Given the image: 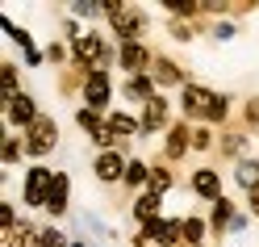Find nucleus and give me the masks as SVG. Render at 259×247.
I'll list each match as a JSON object with an SVG mask.
<instances>
[{
	"label": "nucleus",
	"instance_id": "1",
	"mask_svg": "<svg viewBox=\"0 0 259 247\" xmlns=\"http://www.w3.org/2000/svg\"><path fill=\"white\" fill-rule=\"evenodd\" d=\"M51 185H55V176L46 172V168H34L29 180H25V201H29V205H42L46 197H51Z\"/></svg>",
	"mask_w": 259,
	"mask_h": 247
},
{
	"label": "nucleus",
	"instance_id": "2",
	"mask_svg": "<svg viewBox=\"0 0 259 247\" xmlns=\"http://www.w3.org/2000/svg\"><path fill=\"white\" fill-rule=\"evenodd\" d=\"M51 147H55V126L46 118H38L34 126H29V151L42 155V151H51Z\"/></svg>",
	"mask_w": 259,
	"mask_h": 247
},
{
	"label": "nucleus",
	"instance_id": "3",
	"mask_svg": "<svg viewBox=\"0 0 259 247\" xmlns=\"http://www.w3.org/2000/svg\"><path fill=\"white\" fill-rule=\"evenodd\" d=\"M9 118H13V122H25V126H34V122H38L34 101H29V96H13V101H9Z\"/></svg>",
	"mask_w": 259,
	"mask_h": 247
},
{
	"label": "nucleus",
	"instance_id": "4",
	"mask_svg": "<svg viewBox=\"0 0 259 247\" xmlns=\"http://www.w3.org/2000/svg\"><path fill=\"white\" fill-rule=\"evenodd\" d=\"M109 101V80L105 72H92L88 76V105H105Z\"/></svg>",
	"mask_w": 259,
	"mask_h": 247
},
{
	"label": "nucleus",
	"instance_id": "5",
	"mask_svg": "<svg viewBox=\"0 0 259 247\" xmlns=\"http://www.w3.org/2000/svg\"><path fill=\"white\" fill-rule=\"evenodd\" d=\"M75 55L84 59V63H96V59L105 55V46H101V38H96V34H84V38L75 42Z\"/></svg>",
	"mask_w": 259,
	"mask_h": 247
},
{
	"label": "nucleus",
	"instance_id": "6",
	"mask_svg": "<svg viewBox=\"0 0 259 247\" xmlns=\"http://www.w3.org/2000/svg\"><path fill=\"white\" fill-rule=\"evenodd\" d=\"M46 209H55V214H63V209H67V176H55L51 197H46Z\"/></svg>",
	"mask_w": 259,
	"mask_h": 247
},
{
	"label": "nucleus",
	"instance_id": "7",
	"mask_svg": "<svg viewBox=\"0 0 259 247\" xmlns=\"http://www.w3.org/2000/svg\"><path fill=\"white\" fill-rule=\"evenodd\" d=\"M209 105H213V96H209V92H201V88H188L184 92V109H192V113H209Z\"/></svg>",
	"mask_w": 259,
	"mask_h": 247
},
{
	"label": "nucleus",
	"instance_id": "8",
	"mask_svg": "<svg viewBox=\"0 0 259 247\" xmlns=\"http://www.w3.org/2000/svg\"><path fill=\"white\" fill-rule=\"evenodd\" d=\"M147 230H151V235H155L159 243H176V239H180V230H184V226H176V222H151Z\"/></svg>",
	"mask_w": 259,
	"mask_h": 247
},
{
	"label": "nucleus",
	"instance_id": "9",
	"mask_svg": "<svg viewBox=\"0 0 259 247\" xmlns=\"http://www.w3.org/2000/svg\"><path fill=\"white\" fill-rule=\"evenodd\" d=\"M96 172H101L105 180H113V176H121V155H113V151H105L101 159H96Z\"/></svg>",
	"mask_w": 259,
	"mask_h": 247
},
{
	"label": "nucleus",
	"instance_id": "10",
	"mask_svg": "<svg viewBox=\"0 0 259 247\" xmlns=\"http://www.w3.org/2000/svg\"><path fill=\"white\" fill-rule=\"evenodd\" d=\"M197 193L218 197V176H213V172H197Z\"/></svg>",
	"mask_w": 259,
	"mask_h": 247
},
{
	"label": "nucleus",
	"instance_id": "11",
	"mask_svg": "<svg viewBox=\"0 0 259 247\" xmlns=\"http://www.w3.org/2000/svg\"><path fill=\"white\" fill-rule=\"evenodd\" d=\"M121 63H125V67H142V63H147V55H142V46H134V42H130L125 51H121Z\"/></svg>",
	"mask_w": 259,
	"mask_h": 247
},
{
	"label": "nucleus",
	"instance_id": "12",
	"mask_svg": "<svg viewBox=\"0 0 259 247\" xmlns=\"http://www.w3.org/2000/svg\"><path fill=\"white\" fill-rule=\"evenodd\" d=\"M238 180H242V185H259V168H255V163H242V168H238Z\"/></svg>",
	"mask_w": 259,
	"mask_h": 247
},
{
	"label": "nucleus",
	"instance_id": "13",
	"mask_svg": "<svg viewBox=\"0 0 259 247\" xmlns=\"http://www.w3.org/2000/svg\"><path fill=\"white\" fill-rule=\"evenodd\" d=\"M109 130H117V134H134L138 126H134V118H121V113H117V118L109 122Z\"/></svg>",
	"mask_w": 259,
	"mask_h": 247
},
{
	"label": "nucleus",
	"instance_id": "14",
	"mask_svg": "<svg viewBox=\"0 0 259 247\" xmlns=\"http://www.w3.org/2000/svg\"><path fill=\"white\" fill-rule=\"evenodd\" d=\"M147 92H151V80H147V76L130 80V96H147Z\"/></svg>",
	"mask_w": 259,
	"mask_h": 247
},
{
	"label": "nucleus",
	"instance_id": "15",
	"mask_svg": "<svg viewBox=\"0 0 259 247\" xmlns=\"http://www.w3.org/2000/svg\"><path fill=\"white\" fill-rule=\"evenodd\" d=\"M125 180H130V185H142V180H147V168H142V163H130V168H125Z\"/></svg>",
	"mask_w": 259,
	"mask_h": 247
},
{
	"label": "nucleus",
	"instance_id": "16",
	"mask_svg": "<svg viewBox=\"0 0 259 247\" xmlns=\"http://www.w3.org/2000/svg\"><path fill=\"white\" fill-rule=\"evenodd\" d=\"M163 122V101H151V109H147V126H159Z\"/></svg>",
	"mask_w": 259,
	"mask_h": 247
},
{
	"label": "nucleus",
	"instance_id": "17",
	"mask_svg": "<svg viewBox=\"0 0 259 247\" xmlns=\"http://www.w3.org/2000/svg\"><path fill=\"white\" fill-rule=\"evenodd\" d=\"M184 138H188L184 130H171V143H167V151H171V155H180V151H184Z\"/></svg>",
	"mask_w": 259,
	"mask_h": 247
},
{
	"label": "nucleus",
	"instance_id": "18",
	"mask_svg": "<svg viewBox=\"0 0 259 247\" xmlns=\"http://www.w3.org/2000/svg\"><path fill=\"white\" fill-rule=\"evenodd\" d=\"M155 197H142V201H138V218H151V214H155Z\"/></svg>",
	"mask_w": 259,
	"mask_h": 247
},
{
	"label": "nucleus",
	"instance_id": "19",
	"mask_svg": "<svg viewBox=\"0 0 259 247\" xmlns=\"http://www.w3.org/2000/svg\"><path fill=\"white\" fill-rule=\"evenodd\" d=\"M167 9H171V13H192L197 5H192V0H167Z\"/></svg>",
	"mask_w": 259,
	"mask_h": 247
},
{
	"label": "nucleus",
	"instance_id": "20",
	"mask_svg": "<svg viewBox=\"0 0 259 247\" xmlns=\"http://www.w3.org/2000/svg\"><path fill=\"white\" fill-rule=\"evenodd\" d=\"M42 247H63V235H59V230H46V235H42Z\"/></svg>",
	"mask_w": 259,
	"mask_h": 247
},
{
	"label": "nucleus",
	"instance_id": "21",
	"mask_svg": "<svg viewBox=\"0 0 259 247\" xmlns=\"http://www.w3.org/2000/svg\"><path fill=\"white\" fill-rule=\"evenodd\" d=\"M151 185H155V189H167V185H171V176H167V172H155V176H151Z\"/></svg>",
	"mask_w": 259,
	"mask_h": 247
},
{
	"label": "nucleus",
	"instance_id": "22",
	"mask_svg": "<svg viewBox=\"0 0 259 247\" xmlns=\"http://www.w3.org/2000/svg\"><path fill=\"white\" fill-rule=\"evenodd\" d=\"M201 230H205L201 222H184V235H188V239H201Z\"/></svg>",
	"mask_w": 259,
	"mask_h": 247
},
{
	"label": "nucleus",
	"instance_id": "23",
	"mask_svg": "<svg viewBox=\"0 0 259 247\" xmlns=\"http://www.w3.org/2000/svg\"><path fill=\"white\" fill-rule=\"evenodd\" d=\"M159 80H167V84H171V80H180V72H176V67H167V63H163V67H159Z\"/></svg>",
	"mask_w": 259,
	"mask_h": 247
},
{
	"label": "nucleus",
	"instance_id": "24",
	"mask_svg": "<svg viewBox=\"0 0 259 247\" xmlns=\"http://www.w3.org/2000/svg\"><path fill=\"white\" fill-rule=\"evenodd\" d=\"M251 201H255V209H259V185H255V189H251Z\"/></svg>",
	"mask_w": 259,
	"mask_h": 247
}]
</instances>
